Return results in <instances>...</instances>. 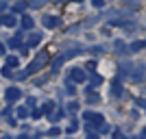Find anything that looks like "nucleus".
Masks as SVG:
<instances>
[{
	"label": "nucleus",
	"instance_id": "obj_6",
	"mask_svg": "<svg viewBox=\"0 0 146 139\" xmlns=\"http://www.w3.org/2000/svg\"><path fill=\"white\" fill-rule=\"evenodd\" d=\"M5 98H7V102H9V104H13L15 100H20V98H22V91H20L18 87H9V89H7V94H5Z\"/></svg>",
	"mask_w": 146,
	"mask_h": 139
},
{
	"label": "nucleus",
	"instance_id": "obj_17",
	"mask_svg": "<svg viewBox=\"0 0 146 139\" xmlns=\"http://www.w3.org/2000/svg\"><path fill=\"white\" fill-rule=\"evenodd\" d=\"M33 24H35V22H33V18L22 15V28H24V30H31V28H33Z\"/></svg>",
	"mask_w": 146,
	"mask_h": 139
},
{
	"label": "nucleus",
	"instance_id": "obj_32",
	"mask_svg": "<svg viewBox=\"0 0 146 139\" xmlns=\"http://www.w3.org/2000/svg\"><path fill=\"white\" fill-rule=\"evenodd\" d=\"M0 55H7V46L2 42H0Z\"/></svg>",
	"mask_w": 146,
	"mask_h": 139
},
{
	"label": "nucleus",
	"instance_id": "obj_24",
	"mask_svg": "<svg viewBox=\"0 0 146 139\" xmlns=\"http://www.w3.org/2000/svg\"><path fill=\"white\" fill-rule=\"evenodd\" d=\"M92 5H94V9H103V7H105V0H92Z\"/></svg>",
	"mask_w": 146,
	"mask_h": 139
},
{
	"label": "nucleus",
	"instance_id": "obj_31",
	"mask_svg": "<svg viewBox=\"0 0 146 139\" xmlns=\"http://www.w3.org/2000/svg\"><path fill=\"white\" fill-rule=\"evenodd\" d=\"M26 102H29V104H26L29 109H31V107H35V98H33V96H29V98H26Z\"/></svg>",
	"mask_w": 146,
	"mask_h": 139
},
{
	"label": "nucleus",
	"instance_id": "obj_34",
	"mask_svg": "<svg viewBox=\"0 0 146 139\" xmlns=\"http://www.w3.org/2000/svg\"><path fill=\"white\" fill-rule=\"evenodd\" d=\"M142 137H146V128H144V130H142Z\"/></svg>",
	"mask_w": 146,
	"mask_h": 139
},
{
	"label": "nucleus",
	"instance_id": "obj_25",
	"mask_svg": "<svg viewBox=\"0 0 146 139\" xmlns=\"http://www.w3.org/2000/svg\"><path fill=\"white\" fill-rule=\"evenodd\" d=\"M124 5H127V7H133V9H137V7H140V2H137V0H124Z\"/></svg>",
	"mask_w": 146,
	"mask_h": 139
},
{
	"label": "nucleus",
	"instance_id": "obj_20",
	"mask_svg": "<svg viewBox=\"0 0 146 139\" xmlns=\"http://www.w3.org/2000/svg\"><path fill=\"white\" fill-rule=\"evenodd\" d=\"M29 115V107H18V117H26Z\"/></svg>",
	"mask_w": 146,
	"mask_h": 139
},
{
	"label": "nucleus",
	"instance_id": "obj_8",
	"mask_svg": "<svg viewBox=\"0 0 146 139\" xmlns=\"http://www.w3.org/2000/svg\"><path fill=\"white\" fill-rule=\"evenodd\" d=\"M42 42V33H31L29 35V39H26L24 43H22V46H26V48H35L37 43Z\"/></svg>",
	"mask_w": 146,
	"mask_h": 139
},
{
	"label": "nucleus",
	"instance_id": "obj_33",
	"mask_svg": "<svg viewBox=\"0 0 146 139\" xmlns=\"http://www.w3.org/2000/svg\"><path fill=\"white\" fill-rule=\"evenodd\" d=\"M5 9H7V2H5V0H0V13L5 11Z\"/></svg>",
	"mask_w": 146,
	"mask_h": 139
},
{
	"label": "nucleus",
	"instance_id": "obj_10",
	"mask_svg": "<svg viewBox=\"0 0 146 139\" xmlns=\"http://www.w3.org/2000/svg\"><path fill=\"white\" fill-rule=\"evenodd\" d=\"M113 52H116V55H129L127 52V43L122 42V39H116V42H113Z\"/></svg>",
	"mask_w": 146,
	"mask_h": 139
},
{
	"label": "nucleus",
	"instance_id": "obj_30",
	"mask_svg": "<svg viewBox=\"0 0 146 139\" xmlns=\"http://www.w3.org/2000/svg\"><path fill=\"white\" fill-rule=\"evenodd\" d=\"M24 7H26V2H18V5L13 7V11H22V9H24Z\"/></svg>",
	"mask_w": 146,
	"mask_h": 139
},
{
	"label": "nucleus",
	"instance_id": "obj_11",
	"mask_svg": "<svg viewBox=\"0 0 146 139\" xmlns=\"http://www.w3.org/2000/svg\"><path fill=\"white\" fill-rule=\"evenodd\" d=\"M66 63V55H57L55 59H52V63H50V70L52 72H59V67Z\"/></svg>",
	"mask_w": 146,
	"mask_h": 139
},
{
	"label": "nucleus",
	"instance_id": "obj_27",
	"mask_svg": "<svg viewBox=\"0 0 146 139\" xmlns=\"http://www.w3.org/2000/svg\"><path fill=\"white\" fill-rule=\"evenodd\" d=\"M90 52L92 55H100V52H103V46H94V48H90Z\"/></svg>",
	"mask_w": 146,
	"mask_h": 139
},
{
	"label": "nucleus",
	"instance_id": "obj_19",
	"mask_svg": "<svg viewBox=\"0 0 146 139\" xmlns=\"http://www.w3.org/2000/svg\"><path fill=\"white\" fill-rule=\"evenodd\" d=\"M66 91L70 94V96H74V94H76V87H74V80H68V85H66Z\"/></svg>",
	"mask_w": 146,
	"mask_h": 139
},
{
	"label": "nucleus",
	"instance_id": "obj_9",
	"mask_svg": "<svg viewBox=\"0 0 146 139\" xmlns=\"http://www.w3.org/2000/svg\"><path fill=\"white\" fill-rule=\"evenodd\" d=\"M15 48H22V33H15L9 39V50H15Z\"/></svg>",
	"mask_w": 146,
	"mask_h": 139
},
{
	"label": "nucleus",
	"instance_id": "obj_28",
	"mask_svg": "<svg viewBox=\"0 0 146 139\" xmlns=\"http://www.w3.org/2000/svg\"><path fill=\"white\" fill-rule=\"evenodd\" d=\"M135 102H137V107H140V109H146V100H144V98H137Z\"/></svg>",
	"mask_w": 146,
	"mask_h": 139
},
{
	"label": "nucleus",
	"instance_id": "obj_13",
	"mask_svg": "<svg viewBox=\"0 0 146 139\" xmlns=\"http://www.w3.org/2000/svg\"><path fill=\"white\" fill-rule=\"evenodd\" d=\"M63 115H66V109H63V107H59L57 111H52V113L48 115V120H50V122H59Z\"/></svg>",
	"mask_w": 146,
	"mask_h": 139
},
{
	"label": "nucleus",
	"instance_id": "obj_23",
	"mask_svg": "<svg viewBox=\"0 0 146 139\" xmlns=\"http://www.w3.org/2000/svg\"><path fill=\"white\" fill-rule=\"evenodd\" d=\"M98 100H100V98H98V94L94 96V94L90 91V96H87V102H90V104H94V102H98Z\"/></svg>",
	"mask_w": 146,
	"mask_h": 139
},
{
	"label": "nucleus",
	"instance_id": "obj_22",
	"mask_svg": "<svg viewBox=\"0 0 146 139\" xmlns=\"http://www.w3.org/2000/svg\"><path fill=\"white\" fill-rule=\"evenodd\" d=\"M2 76H5V78H11V76H13V72H11V67H2Z\"/></svg>",
	"mask_w": 146,
	"mask_h": 139
},
{
	"label": "nucleus",
	"instance_id": "obj_2",
	"mask_svg": "<svg viewBox=\"0 0 146 139\" xmlns=\"http://www.w3.org/2000/svg\"><path fill=\"white\" fill-rule=\"evenodd\" d=\"M83 120L90 122L92 128H105V117L100 113H94V111H85L83 113Z\"/></svg>",
	"mask_w": 146,
	"mask_h": 139
},
{
	"label": "nucleus",
	"instance_id": "obj_12",
	"mask_svg": "<svg viewBox=\"0 0 146 139\" xmlns=\"http://www.w3.org/2000/svg\"><path fill=\"white\" fill-rule=\"evenodd\" d=\"M122 85H120V80H113L111 83V98H122Z\"/></svg>",
	"mask_w": 146,
	"mask_h": 139
},
{
	"label": "nucleus",
	"instance_id": "obj_18",
	"mask_svg": "<svg viewBox=\"0 0 146 139\" xmlns=\"http://www.w3.org/2000/svg\"><path fill=\"white\" fill-rule=\"evenodd\" d=\"M46 2H48V0H31V2H29V7H31V9H39V7H42V5H46Z\"/></svg>",
	"mask_w": 146,
	"mask_h": 139
},
{
	"label": "nucleus",
	"instance_id": "obj_5",
	"mask_svg": "<svg viewBox=\"0 0 146 139\" xmlns=\"http://www.w3.org/2000/svg\"><path fill=\"white\" fill-rule=\"evenodd\" d=\"M0 24H2V26H9V28H13V26L18 24V18H15L13 13H0Z\"/></svg>",
	"mask_w": 146,
	"mask_h": 139
},
{
	"label": "nucleus",
	"instance_id": "obj_1",
	"mask_svg": "<svg viewBox=\"0 0 146 139\" xmlns=\"http://www.w3.org/2000/svg\"><path fill=\"white\" fill-rule=\"evenodd\" d=\"M46 63H48V52H46V50H44V52H37V57L31 61L29 65H26L24 72L18 74V78H26V76H31V74H35V72H39V70H44V65H46Z\"/></svg>",
	"mask_w": 146,
	"mask_h": 139
},
{
	"label": "nucleus",
	"instance_id": "obj_16",
	"mask_svg": "<svg viewBox=\"0 0 146 139\" xmlns=\"http://www.w3.org/2000/svg\"><path fill=\"white\" fill-rule=\"evenodd\" d=\"M5 65H7V67H11V70H15V67L20 65V59L11 55V57H7V63H5Z\"/></svg>",
	"mask_w": 146,
	"mask_h": 139
},
{
	"label": "nucleus",
	"instance_id": "obj_3",
	"mask_svg": "<svg viewBox=\"0 0 146 139\" xmlns=\"http://www.w3.org/2000/svg\"><path fill=\"white\" fill-rule=\"evenodd\" d=\"M70 80H74V83H83V80H87L85 67H72V70H70Z\"/></svg>",
	"mask_w": 146,
	"mask_h": 139
},
{
	"label": "nucleus",
	"instance_id": "obj_15",
	"mask_svg": "<svg viewBox=\"0 0 146 139\" xmlns=\"http://www.w3.org/2000/svg\"><path fill=\"white\" fill-rule=\"evenodd\" d=\"M52 111H55V102H52V100H46V102L42 104V113L50 115V113H52Z\"/></svg>",
	"mask_w": 146,
	"mask_h": 139
},
{
	"label": "nucleus",
	"instance_id": "obj_4",
	"mask_svg": "<svg viewBox=\"0 0 146 139\" xmlns=\"http://www.w3.org/2000/svg\"><path fill=\"white\" fill-rule=\"evenodd\" d=\"M144 63H137V65H133V72H129V78L133 80V83H137V80L144 78Z\"/></svg>",
	"mask_w": 146,
	"mask_h": 139
},
{
	"label": "nucleus",
	"instance_id": "obj_35",
	"mask_svg": "<svg viewBox=\"0 0 146 139\" xmlns=\"http://www.w3.org/2000/svg\"><path fill=\"white\" fill-rule=\"evenodd\" d=\"M74 2H79V5H81V2H83V0H74Z\"/></svg>",
	"mask_w": 146,
	"mask_h": 139
},
{
	"label": "nucleus",
	"instance_id": "obj_21",
	"mask_svg": "<svg viewBox=\"0 0 146 139\" xmlns=\"http://www.w3.org/2000/svg\"><path fill=\"white\" fill-rule=\"evenodd\" d=\"M76 128H79V122H76V120H72V124L68 126V133H70V135H72V133H76Z\"/></svg>",
	"mask_w": 146,
	"mask_h": 139
},
{
	"label": "nucleus",
	"instance_id": "obj_26",
	"mask_svg": "<svg viewBox=\"0 0 146 139\" xmlns=\"http://www.w3.org/2000/svg\"><path fill=\"white\" fill-rule=\"evenodd\" d=\"M59 133H61V128L52 126V128H50V130H48V133H46V135H50V137H55V135H59Z\"/></svg>",
	"mask_w": 146,
	"mask_h": 139
},
{
	"label": "nucleus",
	"instance_id": "obj_14",
	"mask_svg": "<svg viewBox=\"0 0 146 139\" xmlns=\"http://www.w3.org/2000/svg\"><path fill=\"white\" fill-rule=\"evenodd\" d=\"M146 48V42H133L127 46V52H137V50H144Z\"/></svg>",
	"mask_w": 146,
	"mask_h": 139
},
{
	"label": "nucleus",
	"instance_id": "obj_7",
	"mask_svg": "<svg viewBox=\"0 0 146 139\" xmlns=\"http://www.w3.org/2000/svg\"><path fill=\"white\" fill-rule=\"evenodd\" d=\"M42 24H44V28H57L59 26V18L57 15H44Z\"/></svg>",
	"mask_w": 146,
	"mask_h": 139
},
{
	"label": "nucleus",
	"instance_id": "obj_29",
	"mask_svg": "<svg viewBox=\"0 0 146 139\" xmlns=\"http://www.w3.org/2000/svg\"><path fill=\"white\" fill-rule=\"evenodd\" d=\"M7 122H9V126H15V124H18V120L11 117V115H7Z\"/></svg>",
	"mask_w": 146,
	"mask_h": 139
}]
</instances>
